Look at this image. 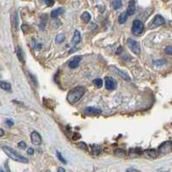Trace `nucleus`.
I'll return each mask as SVG.
<instances>
[{
    "label": "nucleus",
    "instance_id": "nucleus-17",
    "mask_svg": "<svg viewBox=\"0 0 172 172\" xmlns=\"http://www.w3.org/2000/svg\"><path fill=\"white\" fill-rule=\"evenodd\" d=\"M127 17H128V14L127 13V11L126 12H122V13L119 16L118 22H119V23H121V24H123V23L127 22Z\"/></svg>",
    "mask_w": 172,
    "mask_h": 172
},
{
    "label": "nucleus",
    "instance_id": "nucleus-40",
    "mask_svg": "<svg viewBox=\"0 0 172 172\" xmlns=\"http://www.w3.org/2000/svg\"><path fill=\"white\" fill-rule=\"evenodd\" d=\"M162 172H168V171H162Z\"/></svg>",
    "mask_w": 172,
    "mask_h": 172
},
{
    "label": "nucleus",
    "instance_id": "nucleus-2",
    "mask_svg": "<svg viewBox=\"0 0 172 172\" xmlns=\"http://www.w3.org/2000/svg\"><path fill=\"white\" fill-rule=\"evenodd\" d=\"M2 150L5 151V153L9 157V159H11L14 161H16V162L23 163H28V159L27 158L23 157V155H21V154H19L17 151H16L15 150L12 149L9 146L4 145V146H2Z\"/></svg>",
    "mask_w": 172,
    "mask_h": 172
},
{
    "label": "nucleus",
    "instance_id": "nucleus-22",
    "mask_svg": "<svg viewBox=\"0 0 172 172\" xmlns=\"http://www.w3.org/2000/svg\"><path fill=\"white\" fill-rule=\"evenodd\" d=\"M17 56H18V59L20 61H22L23 63H24V56H23V50L21 47H17Z\"/></svg>",
    "mask_w": 172,
    "mask_h": 172
},
{
    "label": "nucleus",
    "instance_id": "nucleus-24",
    "mask_svg": "<svg viewBox=\"0 0 172 172\" xmlns=\"http://www.w3.org/2000/svg\"><path fill=\"white\" fill-rule=\"evenodd\" d=\"M64 41H65V36L63 34H59L56 36V39H55L56 43H62Z\"/></svg>",
    "mask_w": 172,
    "mask_h": 172
},
{
    "label": "nucleus",
    "instance_id": "nucleus-36",
    "mask_svg": "<svg viewBox=\"0 0 172 172\" xmlns=\"http://www.w3.org/2000/svg\"><path fill=\"white\" fill-rule=\"evenodd\" d=\"M57 172H65V170L64 168L59 167V169H58V170H57Z\"/></svg>",
    "mask_w": 172,
    "mask_h": 172
},
{
    "label": "nucleus",
    "instance_id": "nucleus-34",
    "mask_svg": "<svg viewBox=\"0 0 172 172\" xmlns=\"http://www.w3.org/2000/svg\"><path fill=\"white\" fill-rule=\"evenodd\" d=\"M6 124H7L8 126H9V127H11V126H13L14 122L11 120H7V121H6Z\"/></svg>",
    "mask_w": 172,
    "mask_h": 172
},
{
    "label": "nucleus",
    "instance_id": "nucleus-31",
    "mask_svg": "<svg viewBox=\"0 0 172 172\" xmlns=\"http://www.w3.org/2000/svg\"><path fill=\"white\" fill-rule=\"evenodd\" d=\"M14 20H15V26H16V28H18V18H17V13L15 15V18H14Z\"/></svg>",
    "mask_w": 172,
    "mask_h": 172
},
{
    "label": "nucleus",
    "instance_id": "nucleus-35",
    "mask_svg": "<svg viewBox=\"0 0 172 172\" xmlns=\"http://www.w3.org/2000/svg\"><path fill=\"white\" fill-rule=\"evenodd\" d=\"M122 51V47H120L116 50V54H120Z\"/></svg>",
    "mask_w": 172,
    "mask_h": 172
},
{
    "label": "nucleus",
    "instance_id": "nucleus-33",
    "mask_svg": "<svg viewBox=\"0 0 172 172\" xmlns=\"http://www.w3.org/2000/svg\"><path fill=\"white\" fill-rule=\"evenodd\" d=\"M27 152H28V154H29V155H33V154H34V152H35V151H34V149H33V148L29 147V148L28 149Z\"/></svg>",
    "mask_w": 172,
    "mask_h": 172
},
{
    "label": "nucleus",
    "instance_id": "nucleus-6",
    "mask_svg": "<svg viewBox=\"0 0 172 172\" xmlns=\"http://www.w3.org/2000/svg\"><path fill=\"white\" fill-rule=\"evenodd\" d=\"M105 87L109 91H114L117 87V83L112 77H105Z\"/></svg>",
    "mask_w": 172,
    "mask_h": 172
},
{
    "label": "nucleus",
    "instance_id": "nucleus-9",
    "mask_svg": "<svg viewBox=\"0 0 172 172\" xmlns=\"http://www.w3.org/2000/svg\"><path fill=\"white\" fill-rule=\"evenodd\" d=\"M81 59H82V56H75V57H73V59H71L70 61H69V67L72 68V69H74V68H77L78 65H79V63H80V61H81Z\"/></svg>",
    "mask_w": 172,
    "mask_h": 172
},
{
    "label": "nucleus",
    "instance_id": "nucleus-29",
    "mask_svg": "<svg viewBox=\"0 0 172 172\" xmlns=\"http://www.w3.org/2000/svg\"><path fill=\"white\" fill-rule=\"evenodd\" d=\"M43 1H44V3H45L47 6H53L54 4V0H43Z\"/></svg>",
    "mask_w": 172,
    "mask_h": 172
},
{
    "label": "nucleus",
    "instance_id": "nucleus-5",
    "mask_svg": "<svg viewBox=\"0 0 172 172\" xmlns=\"http://www.w3.org/2000/svg\"><path fill=\"white\" fill-rule=\"evenodd\" d=\"M172 151V141H165L159 145V153L168 154Z\"/></svg>",
    "mask_w": 172,
    "mask_h": 172
},
{
    "label": "nucleus",
    "instance_id": "nucleus-37",
    "mask_svg": "<svg viewBox=\"0 0 172 172\" xmlns=\"http://www.w3.org/2000/svg\"><path fill=\"white\" fill-rule=\"evenodd\" d=\"M127 172H138V171L135 170H133V169H128L127 170Z\"/></svg>",
    "mask_w": 172,
    "mask_h": 172
},
{
    "label": "nucleus",
    "instance_id": "nucleus-12",
    "mask_svg": "<svg viewBox=\"0 0 172 172\" xmlns=\"http://www.w3.org/2000/svg\"><path fill=\"white\" fill-rule=\"evenodd\" d=\"M135 1H134V0H130V1H129V4H128V7H127V13L128 14V16H133V14L135 13Z\"/></svg>",
    "mask_w": 172,
    "mask_h": 172
},
{
    "label": "nucleus",
    "instance_id": "nucleus-13",
    "mask_svg": "<svg viewBox=\"0 0 172 172\" xmlns=\"http://www.w3.org/2000/svg\"><path fill=\"white\" fill-rule=\"evenodd\" d=\"M146 158H149V159H155L158 157V151L156 150L150 149V150H145V151L143 152Z\"/></svg>",
    "mask_w": 172,
    "mask_h": 172
},
{
    "label": "nucleus",
    "instance_id": "nucleus-26",
    "mask_svg": "<svg viewBox=\"0 0 172 172\" xmlns=\"http://www.w3.org/2000/svg\"><path fill=\"white\" fill-rule=\"evenodd\" d=\"M56 154H57V158L59 159V160L60 162H62L63 163H66V160L64 159L63 156L61 155V153L59 151H56Z\"/></svg>",
    "mask_w": 172,
    "mask_h": 172
},
{
    "label": "nucleus",
    "instance_id": "nucleus-10",
    "mask_svg": "<svg viewBox=\"0 0 172 172\" xmlns=\"http://www.w3.org/2000/svg\"><path fill=\"white\" fill-rule=\"evenodd\" d=\"M110 70H111L112 72H114V73H115L116 74H118L119 76H121V77H122V78H124L125 80H127V81H130V80H131L130 77L127 75V73H124V72H122V71H121L120 69L114 67V66H111V67H110Z\"/></svg>",
    "mask_w": 172,
    "mask_h": 172
},
{
    "label": "nucleus",
    "instance_id": "nucleus-21",
    "mask_svg": "<svg viewBox=\"0 0 172 172\" xmlns=\"http://www.w3.org/2000/svg\"><path fill=\"white\" fill-rule=\"evenodd\" d=\"M0 86H1V88L3 89V90H5V91H10L11 90V85L9 84V83H5V82L2 81L0 83Z\"/></svg>",
    "mask_w": 172,
    "mask_h": 172
},
{
    "label": "nucleus",
    "instance_id": "nucleus-1",
    "mask_svg": "<svg viewBox=\"0 0 172 172\" xmlns=\"http://www.w3.org/2000/svg\"><path fill=\"white\" fill-rule=\"evenodd\" d=\"M84 93H85V89L83 86H77V87L73 88L68 92L67 97H66L68 103L71 104L76 103L83 97Z\"/></svg>",
    "mask_w": 172,
    "mask_h": 172
},
{
    "label": "nucleus",
    "instance_id": "nucleus-8",
    "mask_svg": "<svg viewBox=\"0 0 172 172\" xmlns=\"http://www.w3.org/2000/svg\"><path fill=\"white\" fill-rule=\"evenodd\" d=\"M30 138H31L32 143H33L34 145H41V142H42V139H41L40 133L36 131L32 132Z\"/></svg>",
    "mask_w": 172,
    "mask_h": 172
},
{
    "label": "nucleus",
    "instance_id": "nucleus-16",
    "mask_svg": "<svg viewBox=\"0 0 172 172\" xmlns=\"http://www.w3.org/2000/svg\"><path fill=\"white\" fill-rule=\"evenodd\" d=\"M81 41V36H80V33L78 30H76L74 32V36L73 38V43L74 45H77L79 42Z\"/></svg>",
    "mask_w": 172,
    "mask_h": 172
},
{
    "label": "nucleus",
    "instance_id": "nucleus-27",
    "mask_svg": "<svg viewBox=\"0 0 172 172\" xmlns=\"http://www.w3.org/2000/svg\"><path fill=\"white\" fill-rule=\"evenodd\" d=\"M114 153L115 155H117L119 157H122V156H125V151L122 149H117L115 150V151H114Z\"/></svg>",
    "mask_w": 172,
    "mask_h": 172
},
{
    "label": "nucleus",
    "instance_id": "nucleus-11",
    "mask_svg": "<svg viewBox=\"0 0 172 172\" xmlns=\"http://www.w3.org/2000/svg\"><path fill=\"white\" fill-rule=\"evenodd\" d=\"M84 113L86 114H93V115H96V114H100L102 113V110L99 108H95V107H86L84 109Z\"/></svg>",
    "mask_w": 172,
    "mask_h": 172
},
{
    "label": "nucleus",
    "instance_id": "nucleus-28",
    "mask_svg": "<svg viewBox=\"0 0 172 172\" xmlns=\"http://www.w3.org/2000/svg\"><path fill=\"white\" fill-rule=\"evenodd\" d=\"M164 52H165V54H167L169 55H171L172 54V46H168L165 47V49H164Z\"/></svg>",
    "mask_w": 172,
    "mask_h": 172
},
{
    "label": "nucleus",
    "instance_id": "nucleus-15",
    "mask_svg": "<svg viewBox=\"0 0 172 172\" xmlns=\"http://www.w3.org/2000/svg\"><path fill=\"white\" fill-rule=\"evenodd\" d=\"M64 13V9L62 8H57V9H54L52 12H51V17L53 18H57L59 16L62 15Z\"/></svg>",
    "mask_w": 172,
    "mask_h": 172
},
{
    "label": "nucleus",
    "instance_id": "nucleus-25",
    "mask_svg": "<svg viewBox=\"0 0 172 172\" xmlns=\"http://www.w3.org/2000/svg\"><path fill=\"white\" fill-rule=\"evenodd\" d=\"M167 63V61L165 59H159V60H156L154 61V65H157V66H162L163 65Z\"/></svg>",
    "mask_w": 172,
    "mask_h": 172
},
{
    "label": "nucleus",
    "instance_id": "nucleus-4",
    "mask_svg": "<svg viewBox=\"0 0 172 172\" xmlns=\"http://www.w3.org/2000/svg\"><path fill=\"white\" fill-rule=\"evenodd\" d=\"M127 46H128V47L130 48V50L133 54H140L141 48L140 43L138 41H136L135 40L128 39L127 40Z\"/></svg>",
    "mask_w": 172,
    "mask_h": 172
},
{
    "label": "nucleus",
    "instance_id": "nucleus-23",
    "mask_svg": "<svg viewBox=\"0 0 172 172\" xmlns=\"http://www.w3.org/2000/svg\"><path fill=\"white\" fill-rule=\"evenodd\" d=\"M93 84H94V85H95L96 87H98V88H101L103 84V79H101V78H95L94 80H93Z\"/></svg>",
    "mask_w": 172,
    "mask_h": 172
},
{
    "label": "nucleus",
    "instance_id": "nucleus-3",
    "mask_svg": "<svg viewBox=\"0 0 172 172\" xmlns=\"http://www.w3.org/2000/svg\"><path fill=\"white\" fill-rule=\"evenodd\" d=\"M144 31V24L140 20H134L132 26V33L134 36H140Z\"/></svg>",
    "mask_w": 172,
    "mask_h": 172
},
{
    "label": "nucleus",
    "instance_id": "nucleus-32",
    "mask_svg": "<svg viewBox=\"0 0 172 172\" xmlns=\"http://www.w3.org/2000/svg\"><path fill=\"white\" fill-rule=\"evenodd\" d=\"M22 29H23V31L24 32V33H26V32H28V27L27 25L23 24V25H22Z\"/></svg>",
    "mask_w": 172,
    "mask_h": 172
},
{
    "label": "nucleus",
    "instance_id": "nucleus-20",
    "mask_svg": "<svg viewBox=\"0 0 172 172\" xmlns=\"http://www.w3.org/2000/svg\"><path fill=\"white\" fill-rule=\"evenodd\" d=\"M91 152H92V154H93L94 156L99 155L100 152H101V148H100V146L95 145H92V147H91Z\"/></svg>",
    "mask_w": 172,
    "mask_h": 172
},
{
    "label": "nucleus",
    "instance_id": "nucleus-7",
    "mask_svg": "<svg viewBox=\"0 0 172 172\" xmlns=\"http://www.w3.org/2000/svg\"><path fill=\"white\" fill-rule=\"evenodd\" d=\"M165 23V20L163 18L162 16L160 15H157L155 17H154L152 23H151V28H155L161 26Z\"/></svg>",
    "mask_w": 172,
    "mask_h": 172
},
{
    "label": "nucleus",
    "instance_id": "nucleus-30",
    "mask_svg": "<svg viewBox=\"0 0 172 172\" xmlns=\"http://www.w3.org/2000/svg\"><path fill=\"white\" fill-rule=\"evenodd\" d=\"M18 147H20L21 149H25L26 148V143L24 141H20L18 143Z\"/></svg>",
    "mask_w": 172,
    "mask_h": 172
},
{
    "label": "nucleus",
    "instance_id": "nucleus-14",
    "mask_svg": "<svg viewBox=\"0 0 172 172\" xmlns=\"http://www.w3.org/2000/svg\"><path fill=\"white\" fill-rule=\"evenodd\" d=\"M142 154V151L140 148H133L130 149L129 151V156L131 158H136V157H139Z\"/></svg>",
    "mask_w": 172,
    "mask_h": 172
},
{
    "label": "nucleus",
    "instance_id": "nucleus-38",
    "mask_svg": "<svg viewBox=\"0 0 172 172\" xmlns=\"http://www.w3.org/2000/svg\"><path fill=\"white\" fill-rule=\"evenodd\" d=\"M0 133H1V136H4L5 133H4V130H3V129H0Z\"/></svg>",
    "mask_w": 172,
    "mask_h": 172
},
{
    "label": "nucleus",
    "instance_id": "nucleus-18",
    "mask_svg": "<svg viewBox=\"0 0 172 172\" xmlns=\"http://www.w3.org/2000/svg\"><path fill=\"white\" fill-rule=\"evenodd\" d=\"M82 19H83V21L84 22V23H88L90 21H91V14L89 13V12H87V11H84V13L82 14L81 16Z\"/></svg>",
    "mask_w": 172,
    "mask_h": 172
},
{
    "label": "nucleus",
    "instance_id": "nucleus-39",
    "mask_svg": "<svg viewBox=\"0 0 172 172\" xmlns=\"http://www.w3.org/2000/svg\"><path fill=\"white\" fill-rule=\"evenodd\" d=\"M1 172H4V170H1Z\"/></svg>",
    "mask_w": 172,
    "mask_h": 172
},
{
    "label": "nucleus",
    "instance_id": "nucleus-19",
    "mask_svg": "<svg viewBox=\"0 0 172 172\" xmlns=\"http://www.w3.org/2000/svg\"><path fill=\"white\" fill-rule=\"evenodd\" d=\"M112 6L114 9H119L122 7V0H113L112 2Z\"/></svg>",
    "mask_w": 172,
    "mask_h": 172
},
{
    "label": "nucleus",
    "instance_id": "nucleus-41",
    "mask_svg": "<svg viewBox=\"0 0 172 172\" xmlns=\"http://www.w3.org/2000/svg\"><path fill=\"white\" fill-rule=\"evenodd\" d=\"M47 172H50V171H47Z\"/></svg>",
    "mask_w": 172,
    "mask_h": 172
}]
</instances>
